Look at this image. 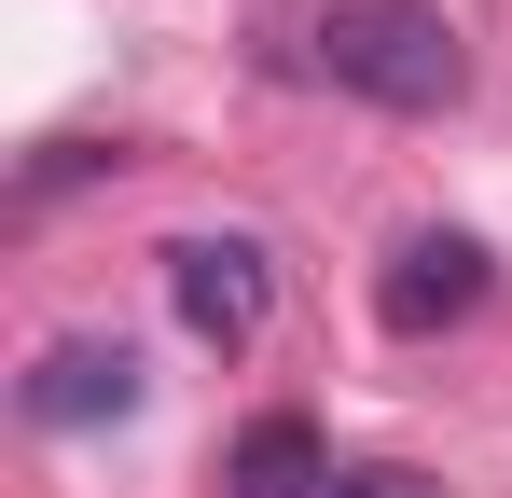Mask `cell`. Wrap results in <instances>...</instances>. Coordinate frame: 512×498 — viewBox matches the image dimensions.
Returning a JSON list of instances; mask_svg holds the SVG:
<instances>
[{
    "label": "cell",
    "mask_w": 512,
    "mask_h": 498,
    "mask_svg": "<svg viewBox=\"0 0 512 498\" xmlns=\"http://www.w3.org/2000/svg\"><path fill=\"white\" fill-rule=\"evenodd\" d=\"M319 498H443L429 471H402V457H360V471H333Z\"/></svg>",
    "instance_id": "obj_7"
},
{
    "label": "cell",
    "mask_w": 512,
    "mask_h": 498,
    "mask_svg": "<svg viewBox=\"0 0 512 498\" xmlns=\"http://www.w3.org/2000/svg\"><path fill=\"white\" fill-rule=\"evenodd\" d=\"M167 305H180V332H208V346H250L263 305H277L263 236H180L167 249Z\"/></svg>",
    "instance_id": "obj_3"
},
{
    "label": "cell",
    "mask_w": 512,
    "mask_h": 498,
    "mask_svg": "<svg viewBox=\"0 0 512 498\" xmlns=\"http://www.w3.org/2000/svg\"><path fill=\"white\" fill-rule=\"evenodd\" d=\"M222 485H236V498H319V485H333V457H319L305 415H250L236 457H222Z\"/></svg>",
    "instance_id": "obj_5"
},
{
    "label": "cell",
    "mask_w": 512,
    "mask_h": 498,
    "mask_svg": "<svg viewBox=\"0 0 512 498\" xmlns=\"http://www.w3.org/2000/svg\"><path fill=\"white\" fill-rule=\"evenodd\" d=\"M305 56L346 97H374V111H457L471 97V42H457L443 0H319L305 14Z\"/></svg>",
    "instance_id": "obj_1"
},
{
    "label": "cell",
    "mask_w": 512,
    "mask_h": 498,
    "mask_svg": "<svg viewBox=\"0 0 512 498\" xmlns=\"http://www.w3.org/2000/svg\"><path fill=\"white\" fill-rule=\"evenodd\" d=\"M485 236H457V222H429V236H402L388 263H374V319L402 332V346H429V332H457L471 305H485Z\"/></svg>",
    "instance_id": "obj_2"
},
{
    "label": "cell",
    "mask_w": 512,
    "mask_h": 498,
    "mask_svg": "<svg viewBox=\"0 0 512 498\" xmlns=\"http://www.w3.org/2000/svg\"><path fill=\"white\" fill-rule=\"evenodd\" d=\"M97 166H125V153H97V139H42V153H28V208L70 194V180H97Z\"/></svg>",
    "instance_id": "obj_6"
},
{
    "label": "cell",
    "mask_w": 512,
    "mask_h": 498,
    "mask_svg": "<svg viewBox=\"0 0 512 498\" xmlns=\"http://www.w3.org/2000/svg\"><path fill=\"white\" fill-rule=\"evenodd\" d=\"M28 429H125L139 415V346H111V332H70V346H42L28 360Z\"/></svg>",
    "instance_id": "obj_4"
}]
</instances>
